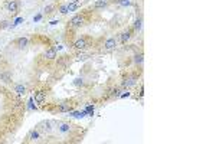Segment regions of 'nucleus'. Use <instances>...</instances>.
Instances as JSON below:
<instances>
[{"label": "nucleus", "instance_id": "f257e3e1", "mask_svg": "<svg viewBox=\"0 0 216 144\" xmlns=\"http://www.w3.org/2000/svg\"><path fill=\"white\" fill-rule=\"evenodd\" d=\"M19 0H6L5 3V7L7 12H10V13L16 14L17 12H19Z\"/></svg>", "mask_w": 216, "mask_h": 144}, {"label": "nucleus", "instance_id": "f03ea898", "mask_svg": "<svg viewBox=\"0 0 216 144\" xmlns=\"http://www.w3.org/2000/svg\"><path fill=\"white\" fill-rule=\"evenodd\" d=\"M84 22H85V19L82 14H75V16L69 20V25L72 28H81V26H84Z\"/></svg>", "mask_w": 216, "mask_h": 144}, {"label": "nucleus", "instance_id": "7ed1b4c3", "mask_svg": "<svg viewBox=\"0 0 216 144\" xmlns=\"http://www.w3.org/2000/svg\"><path fill=\"white\" fill-rule=\"evenodd\" d=\"M14 45H16V48L20 49V51H23V49L28 48L29 45V39L26 38V36H22V38H17L16 40H14Z\"/></svg>", "mask_w": 216, "mask_h": 144}, {"label": "nucleus", "instance_id": "20e7f679", "mask_svg": "<svg viewBox=\"0 0 216 144\" xmlns=\"http://www.w3.org/2000/svg\"><path fill=\"white\" fill-rule=\"evenodd\" d=\"M43 58L48 59V61H53V59L56 58V48H53V46L48 48L46 51L43 52Z\"/></svg>", "mask_w": 216, "mask_h": 144}, {"label": "nucleus", "instance_id": "39448f33", "mask_svg": "<svg viewBox=\"0 0 216 144\" xmlns=\"http://www.w3.org/2000/svg\"><path fill=\"white\" fill-rule=\"evenodd\" d=\"M87 46H88V42H87V39L85 38H79L74 42V48H75L76 51H84Z\"/></svg>", "mask_w": 216, "mask_h": 144}, {"label": "nucleus", "instance_id": "423d86ee", "mask_svg": "<svg viewBox=\"0 0 216 144\" xmlns=\"http://www.w3.org/2000/svg\"><path fill=\"white\" fill-rule=\"evenodd\" d=\"M117 46V39L115 38H108L104 43V48L107 49V51H113L114 48Z\"/></svg>", "mask_w": 216, "mask_h": 144}, {"label": "nucleus", "instance_id": "0eeeda50", "mask_svg": "<svg viewBox=\"0 0 216 144\" xmlns=\"http://www.w3.org/2000/svg\"><path fill=\"white\" fill-rule=\"evenodd\" d=\"M45 100H46V94L43 91H38L35 94V102H36V104H43Z\"/></svg>", "mask_w": 216, "mask_h": 144}, {"label": "nucleus", "instance_id": "6e6552de", "mask_svg": "<svg viewBox=\"0 0 216 144\" xmlns=\"http://www.w3.org/2000/svg\"><path fill=\"white\" fill-rule=\"evenodd\" d=\"M133 30L131 29H128V30H125V32H122L121 36H120V39H121V43H125L127 40H130V38L133 36Z\"/></svg>", "mask_w": 216, "mask_h": 144}, {"label": "nucleus", "instance_id": "1a4fd4ad", "mask_svg": "<svg viewBox=\"0 0 216 144\" xmlns=\"http://www.w3.org/2000/svg\"><path fill=\"white\" fill-rule=\"evenodd\" d=\"M107 6H108L107 0H97L94 5H92V7H94L95 10H98V9H104V7H107Z\"/></svg>", "mask_w": 216, "mask_h": 144}, {"label": "nucleus", "instance_id": "9d476101", "mask_svg": "<svg viewBox=\"0 0 216 144\" xmlns=\"http://www.w3.org/2000/svg\"><path fill=\"white\" fill-rule=\"evenodd\" d=\"M0 79H3L6 84H9L12 81V75H10L9 72H0Z\"/></svg>", "mask_w": 216, "mask_h": 144}, {"label": "nucleus", "instance_id": "9b49d317", "mask_svg": "<svg viewBox=\"0 0 216 144\" xmlns=\"http://www.w3.org/2000/svg\"><path fill=\"white\" fill-rule=\"evenodd\" d=\"M71 110V107L69 104H66V102H61L59 105H58V111L59 112H66V111H69Z\"/></svg>", "mask_w": 216, "mask_h": 144}, {"label": "nucleus", "instance_id": "f8f14e48", "mask_svg": "<svg viewBox=\"0 0 216 144\" xmlns=\"http://www.w3.org/2000/svg\"><path fill=\"white\" fill-rule=\"evenodd\" d=\"M14 91L17 92L19 95H23V94H26V86L22 85V84H19V85L14 86Z\"/></svg>", "mask_w": 216, "mask_h": 144}, {"label": "nucleus", "instance_id": "ddd939ff", "mask_svg": "<svg viewBox=\"0 0 216 144\" xmlns=\"http://www.w3.org/2000/svg\"><path fill=\"white\" fill-rule=\"evenodd\" d=\"M143 62H144V55L143 53H137L136 56H134V63L136 65H141Z\"/></svg>", "mask_w": 216, "mask_h": 144}, {"label": "nucleus", "instance_id": "4468645a", "mask_svg": "<svg viewBox=\"0 0 216 144\" xmlns=\"http://www.w3.org/2000/svg\"><path fill=\"white\" fill-rule=\"evenodd\" d=\"M40 125H42L43 131H46V133H51L52 131V127H51V123H49V121H43Z\"/></svg>", "mask_w": 216, "mask_h": 144}, {"label": "nucleus", "instance_id": "2eb2a0df", "mask_svg": "<svg viewBox=\"0 0 216 144\" xmlns=\"http://www.w3.org/2000/svg\"><path fill=\"white\" fill-rule=\"evenodd\" d=\"M79 2H78V3H69V5H66L68 6V12H74V10H76L78 9V7H79Z\"/></svg>", "mask_w": 216, "mask_h": 144}, {"label": "nucleus", "instance_id": "dca6fc26", "mask_svg": "<svg viewBox=\"0 0 216 144\" xmlns=\"http://www.w3.org/2000/svg\"><path fill=\"white\" fill-rule=\"evenodd\" d=\"M117 3L122 7H127V6H131V0H117Z\"/></svg>", "mask_w": 216, "mask_h": 144}, {"label": "nucleus", "instance_id": "f3484780", "mask_svg": "<svg viewBox=\"0 0 216 144\" xmlns=\"http://www.w3.org/2000/svg\"><path fill=\"white\" fill-rule=\"evenodd\" d=\"M141 26H143V19L138 17V19L136 20V23H134V30H140Z\"/></svg>", "mask_w": 216, "mask_h": 144}, {"label": "nucleus", "instance_id": "a211bd4d", "mask_svg": "<svg viewBox=\"0 0 216 144\" xmlns=\"http://www.w3.org/2000/svg\"><path fill=\"white\" fill-rule=\"evenodd\" d=\"M134 84H136V79H134V78L125 79V81L122 82V85H124V86H131V85H134Z\"/></svg>", "mask_w": 216, "mask_h": 144}, {"label": "nucleus", "instance_id": "6ab92c4d", "mask_svg": "<svg viewBox=\"0 0 216 144\" xmlns=\"http://www.w3.org/2000/svg\"><path fill=\"white\" fill-rule=\"evenodd\" d=\"M58 10H59V13H61V14H66V13H68V6H66V5H61Z\"/></svg>", "mask_w": 216, "mask_h": 144}, {"label": "nucleus", "instance_id": "aec40b11", "mask_svg": "<svg viewBox=\"0 0 216 144\" xmlns=\"http://www.w3.org/2000/svg\"><path fill=\"white\" fill-rule=\"evenodd\" d=\"M29 138L30 140H38L39 138V131H32L30 135H29Z\"/></svg>", "mask_w": 216, "mask_h": 144}, {"label": "nucleus", "instance_id": "412c9836", "mask_svg": "<svg viewBox=\"0 0 216 144\" xmlns=\"http://www.w3.org/2000/svg\"><path fill=\"white\" fill-rule=\"evenodd\" d=\"M10 26V22L9 20H3V22H0V29H6Z\"/></svg>", "mask_w": 216, "mask_h": 144}, {"label": "nucleus", "instance_id": "4be33fe9", "mask_svg": "<svg viewBox=\"0 0 216 144\" xmlns=\"http://www.w3.org/2000/svg\"><path fill=\"white\" fill-rule=\"evenodd\" d=\"M74 84H75V85H84V78H75V79H74Z\"/></svg>", "mask_w": 216, "mask_h": 144}, {"label": "nucleus", "instance_id": "5701e85b", "mask_svg": "<svg viewBox=\"0 0 216 144\" xmlns=\"http://www.w3.org/2000/svg\"><path fill=\"white\" fill-rule=\"evenodd\" d=\"M53 9H55L53 6H46V7H45V13H46V14H51L52 12H53Z\"/></svg>", "mask_w": 216, "mask_h": 144}, {"label": "nucleus", "instance_id": "b1692460", "mask_svg": "<svg viewBox=\"0 0 216 144\" xmlns=\"http://www.w3.org/2000/svg\"><path fill=\"white\" fill-rule=\"evenodd\" d=\"M71 125L69 124H62L61 125V131H66V130H69Z\"/></svg>", "mask_w": 216, "mask_h": 144}]
</instances>
